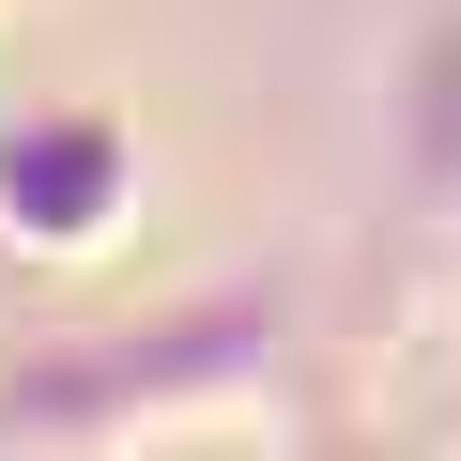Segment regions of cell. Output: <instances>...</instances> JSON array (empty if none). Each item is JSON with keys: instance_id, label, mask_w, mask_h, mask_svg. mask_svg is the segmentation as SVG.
<instances>
[{"instance_id": "cell-1", "label": "cell", "mask_w": 461, "mask_h": 461, "mask_svg": "<svg viewBox=\"0 0 461 461\" xmlns=\"http://www.w3.org/2000/svg\"><path fill=\"white\" fill-rule=\"evenodd\" d=\"M277 369V293L230 277V293H185L154 323H108V339H47L0 369V446H123V430H185L215 400H262Z\"/></svg>"}, {"instance_id": "cell-2", "label": "cell", "mask_w": 461, "mask_h": 461, "mask_svg": "<svg viewBox=\"0 0 461 461\" xmlns=\"http://www.w3.org/2000/svg\"><path fill=\"white\" fill-rule=\"evenodd\" d=\"M154 169H139V123L93 108V93H47V108H0V247L47 262V277H93L123 230H139Z\"/></svg>"}, {"instance_id": "cell-3", "label": "cell", "mask_w": 461, "mask_h": 461, "mask_svg": "<svg viewBox=\"0 0 461 461\" xmlns=\"http://www.w3.org/2000/svg\"><path fill=\"white\" fill-rule=\"evenodd\" d=\"M400 185L430 215H461V16L400 62Z\"/></svg>"}]
</instances>
